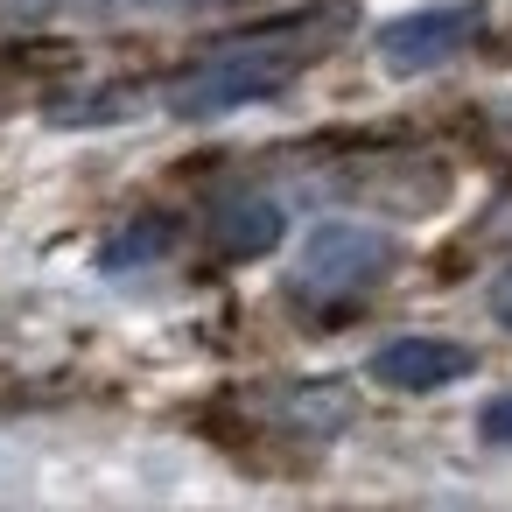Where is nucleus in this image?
<instances>
[{"mask_svg":"<svg viewBox=\"0 0 512 512\" xmlns=\"http://www.w3.org/2000/svg\"><path fill=\"white\" fill-rule=\"evenodd\" d=\"M295 71H302V50L281 43V36L225 43V50H211L204 64H190V71L169 85V113H176V120H225V113H239V106L274 99Z\"/></svg>","mask_w":512,"mask_h":512,"instance_id":"f257e3e1","label":"nucleus"},{"mask_svg":"<svg viewBox=\"0 0 512 512\" xmlns=\"http://www.w3.org/2000/svg\"><path fill=\"white\" fill-rule=\"evenodd\" d=\"M393 267V239L379 225H358V218H323L302 232V253H295V281L309 295H358L372 288L379 274Z\"/></svg>","mask_w":512,"mask_h":512,"instance_id":"f03ea898","label":"nucleus"},{"mask_svg":"<svg viewBox=\"0 0 512 512\" xmlns=\"http://www.w3.org/2000/svg\"><path fill=\"white\" fill-rule=\"evenodd\" d=\"M477 29H484V0H428V8H414V15H400V22L379 29V64L393 78L435 71L456 50H470Z\"/></svg>","mask_w":512,"mask_h":512,"instance_id":"7ed1b4c3","label":"nucleus"},{"mask_svg":"<svg viewBox=\"0 0 512 512\" xmlns=\"http://www.w3.org/2000/svg\"><path fill=\"white\" fill-rule=\"evenodd\" d=\"M470 372H477V351L456 337H393L372 351V379L393 393H435V386L470 379Z\"/></svg>","mask_w":512,"mask_h":512,"instance_id":"20e7f679","label":"nucleus"},{"mask_svg":"<svg viewBox=\"0 0 512 512\" xmlns=\"http://www.w3.org/2000/svg\"><path fill=\"white\" fill-rule=\"evenodd\" d=\"M281 232H288V218H281L274 197H225L218 218H211V246H218V260H260V253L281 246Z\"/></svg>","mask_w":512,"mask_h":512,"instance_id":"39448f33","label":"nucleus"},{"mask_svg":"<svg viewBox=\"0 0 512 512\" xmlns=\"http://www.w3.org/2000/svg\"><path fill=\"white\" fill-rule=\"evenodd\" d=\"M281 414L295 428H309V435H330V428L351 421V393H344V379H309V386H288Z\"/></svg>","mask_w":512,"mask_h":512,"instance_id":"423d86ee","label":"nucleus"},{"mask_svg":"<svg viewBox=\"0 0 512 512\" xmlns=\"http://www.w3.org/2000/svg\"><path fill=\"white\" fill-rule=\"evenodd\" d=\"M169 246H176V225L169 218H141V225H127V239H113L99 253V267H141V260H162Z\"/></svg>","mask_w":512,"mask_h":512,"instance_id":"0eeeda50","label":"nucleus"},{"mask_svg":"<svg viewBox=\"0 0 512 512\" xmlns=\"http://www.w3.org/2000/svg\"><path fill=\"white\" fill-rule=\"evenodd\" d=\"M134 113V92H85V99H57L50 120L57 127H120Z\"/></svg>","mask_w":512,"mask_h":512,"instance_id":"6e6552de","label":"nucleus"},{"mask_svg":"<svg viewBox=\"0 0 512 512\" xmlns=\"http://www.w3.org/2000/svg\"><path fill=\"white\" fill-rule=\"evenodd\" d=\"M106 15H197V8H218V0H92Z\"/></svg>","mask_w":512,"mask_h":512,"instance_id":"1a4fd4ad","label":"nucleus"},{"mask_svg":"<svg viewBox=\"0 0 512 512\" xmlns=\"http://www.w3.org/2000/svg\"><path fill=\"white\" fill-rule=\"evenodd\" d=\"M477 435H484L491 449H512V393H498V400L477 414Z\"/></svg>","mask_w":512,"mask_h":512,"instance_id":"9d476101","label":"nucleus"},{"mask_svg":"<svg viewBox=\"0 0 512 512\" xmlns=\"http://www.w3.org/2000/svg\"><path fill=\"white\" fill-rule=\"evenodd\" d=\"M491 316L512 330V274H498V288H491Z\"/></svg>","mask_w":512,"mask_h":512,"instance_id":"9b49d317","label":"nucleus"}]
</instances>
